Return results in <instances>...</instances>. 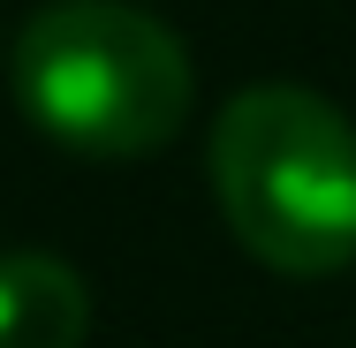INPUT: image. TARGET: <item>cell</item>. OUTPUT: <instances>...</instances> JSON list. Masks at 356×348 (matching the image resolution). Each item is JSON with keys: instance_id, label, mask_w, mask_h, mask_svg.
<instances>
[{"instance_id": "6da1fadb", "label": "cell", "mask_w": 356, "mask_h": 348, "mask_svg": "<svg viewBox=\"0 0 356 348\" xmlns=\"http://www.w3.org/2000/svg\"><path fill=\"white\" fill-rule=\"evenodd\" d=\"M213 190L281 273L356 258V129L311 83H243L213 122Z\"/></svg>"}, {"instance_id": "7a4b0ae2", "label": "cell", "mask_w": 356, "mask_h": 348, "mask_svg": "<svg viewBox=\"0 0 356 348\" xmlns=\"http://www.w3.org/2000/svg\"><path fill=\"white\" fill-rule=\"evenodd\" d=\"M190 46L137 0H46L15 31V91L76 151L129 159L182 129Z\"/></svg>"}, {"instance_id": "3957f363", "label": "cell", "mask_w": 356, "mask_h": 348, "mask_svg": "<svg viewBox=\"0 0 356 348\" xmlns=\"http://www.w3.org/2000/svg\"><path fill=\"white\" fill-rule=\"evenodd\" d=\"M91 295L54 250H0V348H76Z\"/></svg>"}]
</instances>
